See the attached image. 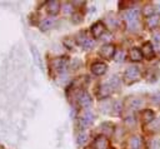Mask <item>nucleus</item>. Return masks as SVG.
Returning <instances> with one entry per match:
<instances>
[{
    "mask_svg": "<svg viewBox=\"0 0 160 149\" xmlns=\"http://www.w3.org/2000/svg\"><path fill=\"white\" fill-rule=\"evenodd\" d=\"M141 119L144 123H151L154 119V113L151 110H144L141 114Z\"/></svg>",
    "mask_w": 160,
    "mask_h": 149,
    "instance_id": "ddd939ff",
    "label": "nucleus"
},
{
    "mask_svg": "<svg viewBox=\"0 0 160 149\" xmlns=\"http://www.w3.org/2000/svg\"><path fill=\"white\" fill-rule=\"evenodd\" d=\"M108 146H109V141L104 135L98 136L94 141V149H108Z\"/></svg>",
    "mask_w": 160,
    "mask_h": 149,
    "instance_id": "20e7f679",
    "label": "nucleus"
},
{
    "mask_svg": "<svg viewBox=\"0 0 160 149\" xmlns=\"http://www.w3.org/2000/svg\"><path fill=\"white\" fill-rule=\"evenodd\" d=\"M159 106H160V104H159Z\"/></svg>",
    "mask_w": 160,
    "mask_h": 149,
    "instance_id": "4be33fe9",
    "label": "nucleus"
},
{
    "mask_svg": "<svg viewBox=\"0 0 160 149\" xmlns=\"http://www.w3.org/2000/svg\"><path fill=\"white\" fill-rule=\"evenodd\" d=\"M150 148H151V149H158V141H156V140H152V141L150 143Z\"/></svg>",
    "mask_w": 160,
    "mask_h": 149,
    "instance_id": "412c9836",
    "label": "nucleus"
},
{
    "mask_svg": "<svg viewBox=\"0 0 160 149\" xmlns=\"http://www.w3.org/2000/svg\"><path fill=\"white\" fill-rule=\"evenodd\" d=\"M141 144H142V140L139 136H132L129 143L130 149H141Z\"/></svg>",
    "mask_w": 160,
    "mask_h": 149,
    "instance_id": "9d476101",
    "label": "nucleus"
},
{
    "mask_svg": "<svg viewBox=\"0 0 160 149\" xmlns=\"http://www.w3.org/2000/svg\"><path fill=\"white\" fill-rule=\"evenodd\" d=\"M104 30H105V28H104L102 23H100V21L95 23V24L91 26V33H92V35H94L95 38L101 36V35H102V33H104Z\"/></svg>",
    "mask_w": 160,
    "mask_h": 149,
    "instance_id": "0eeeda50",
    "label": "nucleus"
},
{
    "mask_svg": "<svg viewBox=\"0 0 160 149\" xmlns=\"http://www.w3.org/2000/svg\"><path fill=\"white\" fill-rule=\"evenodd\" d=\"M128 23H129V26L132 29L138 25V20H139V11L136 9H132V10H129L125 15Z\"/></svg>",
    "mask_w": 160,
    "mask_h": 149,
    "instance_id": "f03ea898",
    "label": "nucleus"
},
{
    "mask_svg": "<svg viewBox=\"0 0 160 149\" xmlns=\"http://www.w3.org/2000/svg\"><path fill=\"white\" fill-rule=\"evenodd\" d=\"M86 140H88V134H85V133L79 134V136H78V143L79 144H85Z\"/></svg>",
    "mask_w": 160,
    "mask_h": 149,
    "instance_id": "a211bd4d",
    "label": "nucleus"
},
{
    "mask_svg": "<svg viewBox=\"0 0 160 149\" xmlns=\"http://www.w3.org/2000/svg\"><path fill=\"white\" fill-rule=\"evenodd\" d=\"M141 58H142V53H141L140 49L132 48L130 50V59H131V61H140Z\"/></svg>",
    "mask_w": 160,
    "mask_h": 149,
    "instance_id": "1a4fd4ad",
    "label": "nucleus"
},
{
    "mask_svg": "<svg viewBox=\"0 0 160 149\" xmlns=\"http://www.w3.org/2000/svg\"><path fill=\"white\" fill-rule=\"evenodd\" d=\"M66 64H68L66 58H59V59H56V60L54 61V65L56 66V70H58L59 73H64V71H65Z\"/></svg>",
    "mask_w": 160,
    "mask_h": 149,
    "instance_id": "6e6552de",
    "label": "nucleus"
},
{
    "mask_svg": "<svg viewBox=\"0 0 160 149\" xmlns=\"http://www.w3.org/2000/svg\"><path fill=\"white\" fill-rule=\"evenodd\" d=\"M91 71H92L95 75H101V74H104V73L106 71V65H105L104 63H100V61L94 63V64L91 65Z\"/></svg>",
    "mask_w": 160,
    "mask_h": 149,
    "instance_id": "423d86ee",
    "label": "nucleus"
},
{
    "mask_svg": "<svg viewBox=\"0 0 160 149\" xmlns=\"http://www.w3.org/2000/svg\"><path fill=\"white\" fill-rule=\"evenodd\" d=\"M159 21H160V16L159 15H151L148 18V26L150 29H154L155 26L159 25Z\"/></svg>",
    "mask_w": 160,
    "mask_h": 149,
    "instance_id": "9b49d317",
    "label": "nucleus"
},
{
    "mask_svg": "<svg viewBox=\"0 0 160 149\" xmlns=\"http://www.w3.org/2000/svg\"><path fill=\"white\" fill-rule=\"evenodd\" d=\"M158 75H159V73H158V70H156V69H152V70L150 69V70H148V73H146L145 78H146V80H148V81L154 83V81L156 80Z\"/></svg>",
    "mask_w": 160,
    "mask_h": 149,
    "instance_id": "f8f14e48",
    "label": "nucleus"
},
{
    "mask_svg": "<svg viewBox=\"0 0 160 149\" xmlns=\"http://www.w3.org/2000/svg\"><path fill=\"white\" fill-rule=\"evenodd\" d=\"M52 25H54V20H52L51 18H48V19H45L44 21H41L40 28H41L42 30H48V29H50Z\"/></svg>",
    "mask_w": 160,
    "mask_h": 149,
    "instance_id": "dca6fc26",
    "label": "nucleus"
},
{
    "mask_svg": "<svg viewBox=\"0 0 160 149\" xmlns=\"http://www.w3.org/2000/svg\"><path fill=\"white\" fill-rule=\"evenodd\" d=\"M79 101H80V104H81L82 106H88V105L91 104V99H90V96H89L86 93H81V94H80Z\"/></svg>",
    "mask_w": 160,
    "mask_h": 149,
    "instance_id": "4468645a",
    "label": "nucleus"
},
{
    "mask_svg": "<svg viewBox=\"0 0 160 149\" xmlns=\"http://www.w3.org/2000/svg\"><path fill=\"white\" fill-rule=\"evenodd\" d=\"M115 59H116L118 61H120V60H124V53H122V51H118V53H116V56H115Z\"/></svg>",
    "mask_w": 160,
    "mask_h": 149,
    "instance_id": "aec40b11",
    "label": "nucleus"
},
{
    "mask_svg": "<svg viewBox=\"0 0 160 149\" xmlns=\"http://www.w3.org/2000/svg\"><path fill=\"white\" fill-rule=\"evenodd\" d=\"M142 55L146 56L148 59H151L154 56V48H152V44L150 41H146L144 45H142V50H141Z\"/></svg>",
    "mask_w": 160,
    "mask_h": 149,
    "instance_id": "39448f33",
    "label": "nucleus"
},
{
    "mask_svg": "<svg viewBox=\"0 0 160 149\" xmlns=\"http://www.w3.org/2000/svg\"><path fill=\"white\" fill-rule=\"evenodd\" d=\"M48 8H49V11H50V13L56 14V13L59 11V9H60V4H59L58 1H50V3L48 4Z\"/></svg>",
    "mask_w": 160,
    "mask_h": 149,
    "instance_id": "2eb2a0df",
    "label": "nucleus"
},
{
    "mask_svg": "<svg viewBox=\"0 0 160 149\" xmlns=\"http://www.w3.org/2000/svg\"><path fill=\"white\" fill-rule=\"evenodd\" d=\"M141 74H140V69L138 66H130L126 69L125 74H124V80L125 83L130 84V83H135L138 80H140Z\"/></svg>",
    "mask_w": 160,
    "mask_h": 149,
    "instance_id": "f257e3e1",
    "label": "nucleus"
},
{
    "mask_svg": "<svg viewBox=\"0 0 160 149\" xmlns=\"http://www.w3.org/2000/svg\"><path fill=\"white\" fill-rule=\"evenodd\" d=\"M114 50H115L114 45L106 44V45H104V46L101 48L100 55H101L104 59H111V56H114Z\"/></svg>",
    "mask_w": 160,
    "mask_h": 149,
    "instance_id": "7ed1b4c3",
    "label": "nucleus"
},
{
    "mask_svg": "<svg viewBox=\"0 0 160 149\" xmlns=\"http://www.w3.org/2000/svg\"><path fill=\"white\" fill-rule=\"evenodd\" d=\"M154 43L158 50H160V34H154Z\"/></svg>",
    "mask_w": 160,
    "mask_h": 149,
    "instance_id": "6ab92c4d",
    "label": "nucleus"
},
{
    "mask_svg": "<svg viewBox=\"0 0 160 149\" xmlns=\"http://www.w3.org/2000/svg\"><path fill=\"white\" fill-rule=\"evenodd\" d=\"M109 85L111 86V89L119 86V78H118L116 75H114L112 78H110V84H109Z\"/></svg>",
    "mask_w": 160,
    "mask_h": 149,
    "instance_id": "f3484780",
    "label": "nucleus"
}]
</instances>
